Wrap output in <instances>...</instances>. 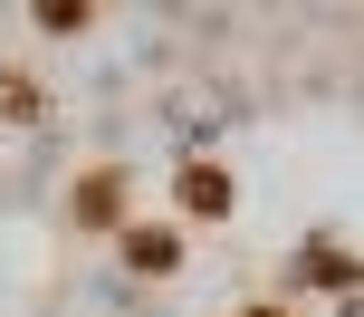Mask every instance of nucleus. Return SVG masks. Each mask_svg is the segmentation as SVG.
Here are the masks:
<instances>
[{"label":"nucleus","instance_id":"nucleus-1","mask_svg":"<svg viewBox=\"0 0 364 317\" xmlns=\"http://www.w3.org/2000/svg\"><path fill=\"white\" fill-rule=\"evenodd\" d=\"M125 183H134L125 164H87V173H77V202H68V212H77L87 241H115V231L134 222V192H125Z\"/></svg>","mask_w":364,"mask_h":317},{"label":"nucleus","instance_id":"nucleus-2","mask_svg":"<svg viewBox=\"0 0 364 317\" xmlns=\"http://www.w3.org/2000/svg\"><path fill=\"white\" fill-rule=\"evenodd\" d=\"M230 212H240L230 164H201V154H192V164L173 173V222H182V231H201V222H230Z\"/></svg>","mask_w":364,"mask_h":317},{"label":"nucleus","instance_id":"nucleus-3","mask_svg":"<svg viewBox=\"0 0 364 317\" xmlns=\"http://www.w3.org/2000/svg\"><path fill=\"white\" fill-rule=\"evenodd\" d=\"M115 250H125L134 279H173L182 250H192V231H182V222H125V231H115Z\"/></svg>","mask_w":364,"mask_h":317},{"label":"nucleus","instance_id":"nucleus-4","mask_svg":"<svg viewBox=\"0 0 364 317\" xmlns=\"http://www.w3.org/2000/svg\"><path fill=\"white\" fill-rule=\"evenodd\" d=\"M297 289H364V260L336 250V241H316L307 260H297Z\"/></svg>","mask_w":364,"mask_h":317},{"label":"nucleus","instance_id":"nucleus-5","mask_svg":"<svg viewBox=\"0 0 364 317\" xmlns=\"http://www.w3.org/2000/svg\"><path fill=\"white\" fill-rule=\"evenodd\" d=\"M29 19H38V29H96V10H87V0H38Z\"/></svg>","mask_w":364,"mask_h":317},{"label":"nucleus","instance_id":"nucleus-6","mask_svg":"<svg viewBox=\"0 0 364 317\" xmlns=\"http://www.w3.org/2000/svg\"><path fill=\"white\" fill-rule=\"evenodd\" d=\"M240 317H297L288 298H250V308H240Z\"/></svg>","mask_w":364,"mask_h":317}]
</instances>
